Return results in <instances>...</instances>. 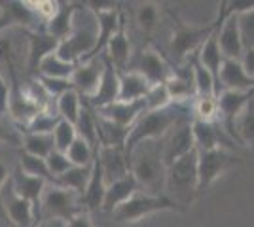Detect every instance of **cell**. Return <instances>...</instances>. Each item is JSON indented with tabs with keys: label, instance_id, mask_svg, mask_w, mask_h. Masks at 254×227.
<instances>
[{
	"label": "cell",
	"instance_id": "1",
	"mask_svg": "<svg viewBox=\"0 0 254 227\" xmlns=\"http://www.w3.org/2000/svg\"><path fill=\"white\" fill-rule=\"evenodd\" d=\"M191 102L188 104H167L165 108L159 110H150L144 112L140 118L129 127L127 131L126 142H124V153L129 157L131 150L146 140H159L169 133L179 121L182 119H191Z\"/></svg>",
	"mask_w": 254,
	"mask_h": 227
},
{
	"label": "cell",
	"instance_id": "2",
	"mask_svg": "<svg viewBox=\"0 0 254 227\" xmlns=\"http://www.w3.org/2000/svg\"><path fill=\"white\" fill-rule=\"evenodd\" d=\"M129 174L135 178L138 189L148 195H163L165 187V165L161 157V138L137 144L129 157Z\"/></svg>",
	"mask_w": 254,
	"mask_h": 227
},
{
	"label": "cell",
	"instance_id": "3",
	"mask_svg": "<svg viewBox=\"0 0 254 227\" xmlns=\"http://www.w3.org/2000/svg\"><path fill=\"white\" fill-rule=\"evenodd\" d=\"M97 34H99V27H97L95 11L87 4H80L72 15L70 33L64 40L59 42L55 55L63 59L64 63H72V65L89 59V55L95 49Z\"/></svg>",
	"mask_w": 254,
	"mask_h": 227
},
{
	"label": "cell",
	"instance_id": "4",
	"mask_svg": "<svg viewBox=\"0 0 254 227\" xmlns=\"http://www.w3.org/2000/svg\"><path fill=\"white\" fill-rule=\"evenodd\" d=\"M167 195L175 205L188 206L197 195V150H191L179 161L167 167L165 187Z\"/></svg>",
	"mask_w": 254,
	"mask_h": 227
},
{
	"label": "cell",
	"instance_id": "5",
	"mask_svg": "<svg viewBox=\"0 0 254 227\" xmlns=\"http://www.w3.org/2000/svg\"><path fill=\"white\" fill-rule=\"evenodd\" d=\"M224 17H226V2L222 4V10L218 13V17L209 25H188V23L180 21L179 17L173 15V36L169 42V51L173 55V59L177 63L186 61L188 57L193 53H197V49L201 47V44L211 36L212 33L218 31V27L222 25Z\"/></svg>",
	"mask_w": 254,
	"mask_h": 227
},
{
	"label": "cell",
	"instance_id": "6",
	"mask_svg": "<svg viewBox=\"0 0 254 227\" xmlns=\"http://www.w3.org/2000/svg\"><path fill=\"white\" fill-rule=\"evenodd\" d=\"M80 212H85L80 195L64 189L61 185L46 184L42 199H40V220H61V222H70Z\"/></svg>",
	"mask_w": 254,
	"mask_h": 227
},
{
	"label": "cell",
	"instance_id": "7",
	"mask_svg": "<svg viewBox=\"0 0 254 227\" xmlns=\"http://www.w3.org/2000/svg\"><path fill=\"white\" fill-rule=\"evenodd\" d=\"M161 210H180V208L167 195H148L144 191H137L126 203L114 208L110 216L116 224H133V222H138L140 218L154 214V212H161Z\"/></svg>",
	"mask_w": 254,
	"mask_h": 227
},
{
	"label": "cell",
	"instance_id": "8",
	"mask_svg": "<svg viewBox=\"0 0 254 227\" xmlns=\"http://www.w3.org/2000/svg\"><path fill=\"white\" fill-rule=\"evenodd\" d=\"M235 163H239V157H235L226 148L197 151V195L207 191L214 180Z\"/></svg>",
	"mask_w": 254,
	"mask_h": 227
},
{
	"label": "cell",
	"instance_id": "9",
	"mask_svg": "<svg viewBox=\"0 0 254 227\" xmlns=\"http://www.w3.org/2000/svg\"><path fill=\"white\" fill-rule=\"evenodd\" d=\"M191 150H195L191 136V119H182L161 138V157L165 169Z\"/></svg>",
	"mask_w": 254,
	"mask_h": 227
},
{
	"label": "cell",
	"instance_id": "10",
	"mask_svg": "<svg viewBox=\"0 0 254 227\" xmlns=\"http://www.w3.org/2000/svg\"><path fill=\"white\" fill-rule=\"evenodd\" d=\"M103 68H105V57H91V59H84L74 65L72 76H70V86L80 97L89 98L95 95L97 87H99V80L103 76Z\"/></svg>",
	"mask_w": 254,
	"mask_h": 227
},
{
	"label": "cell",
	"instance_id": "11",
	"mask_svg": "<svg viewBox=\"0 0 254 227\" xmlns=\"http://www.w3.org/2000/svg\"><path fill=\"white\" fill-rule=\"evenodd\" d=\"M0 201H2V208H4L6 224H10L13 227H32L36 224L31 203L21 199L19 195L13 191V187L10 184V178L6 180V184L2 187Z\"/></svg>",
	"mask_w": 254,
	"mask_h": 227
},
{
	"label": "cell",
	"instance_id": "12",
	"mask_svg": "<svg viewBox=\"0 0 254 227\" xmlns=\"http://www.w3.org/2000/svg\"><path fill=\"white\" fill-rule=\"evenodd\" d=\"M95 157L103 173L105 184H112L116 180H122L129 174V161H127L124 148H112V146H99Z\"/></svg>",
	"mask_w": 254,
	"mask_h": 227
},
{
	"label": "cell",
	"instance_id": "13",
	"mask_svg": "<svg viewBox=\"0 0 254 227\" xmlns=\"http://www.w3.org/2000/svg\"><path fill=\"white\" fill-rule=\"evenodd\" d=\"M25 40H27V53H25L27 55V68L31 74H36V68L44 57L57 51L59 40L50 36L44 29L25 31Z\"/></svg>",
	"mask_w": 254,
	"mask_h": 227
},
{
	"label": "cell",
	"instance_id": "14",
	"mask_svg": "<svg viewBox=\"0 0 254 227\" xmlns=\"http://www.w3.org/2000/svg\"><path fill=\"white\" fill-rule=\"evenodd\" d=\"M133 70L142 76L150 86L165 84L171 72H173L171 65L163 59V55L158 53L156 49H144L138 57L137 66Z\"/></svg>",
	"mask_w": 254,
	"mask_h": 227
},
{
	"label": "cell",
	"instance_id": "15",
	"mask_svg": "<svg viewBox=\"0 0 254 227\" xmlns=\"http://www.w3.org/2000/svg\"><path fill=\"white\" fill-rule=\"evenodd\" d=\"M10 84V97H8V116L15 125L27 127V123L31 121L40 110L32 104L29 98L25 97L21 89V84L17 80V76H10L8 78Z\"/></svg>",
	"mask_w": 254,
	"mask_h": 227
},
{
	"label": "cell",
	"instance_id": "16",
	"mask_svg": "<svg viewBox=\"0 0 254 227\" xmlns=\"http://www.w3.org/2000/svg\"><path fill=\"white\" fill-rule=\"evenodd\" d=\"M216 40H218V47L224 59L230 61H239L243 55V44H241V36H239V29H237V17L235 13H230L226 8V17H224L222 25L216 31Z\"/></svg>",
	"mask_w": 254,
	"mask_h": 227
},
{
	"label": "cell",
	"instance_id": "17",
	"mask_svg": "<svg viewBox=\"0 0 254 227\" xmlns=\"http://www.w3.org/2000/svg\"><path fill=\"white\" fill-rule=\"evenodd\" d=\"M253 100V91H220L216 95L218 104V121L222 123L226 131L232 135L233 119L239 116V112Z\"/></svg>",
	"mask_w": 254,
	"mask_h": 227
},
{
	"label": "cell",
	"instance_id": "18",
	"mask_svg": "<svg viewBox=\"0 0 254 227\" xmlns=\"http://www.w3.org/2000/svg\"><path fill=\"white\" fill-rule=\"evenodd\" d=\"M93 112L97 116H101V118L124 127V129H129L146 110H144V100H135V102H120V100H116V102L106 104V106L97 108Z\"/></svg>",
	"mask_w": 254,
	"mask_h": 227
},
{
	"label": "cell",
	"instance_id": "19",
	"mask_svg": "<svg viewBox=\"0 0 254 227\" xmlns=\"http://www.w3.org/2000/svg\"><path fill=\"white\" fill-rule=\"evenodd\" d=\"M10 184L13 187V191L19 195L21 199L31 203L32 210H34V220L38 224V220H40V199H42L44 187H46L48 182H44L40 178L27 176V174H23L17 169L13 174H10Z\"/></svg>",
	"mask_w": 254,
	"mask_h": 227
},
{
	"label": "cell",
	"instance_id": "20",
	"mask_svg": "<svg viewBox=\"0 0 254 227\" xmlns=\"http://www.w3.org/2000/svg\"><path fill=\"white\" fill-rule=\"evenodd\" d=\"M105 57L110 65L114 66L118 74L129 70V63H131V44H129V36L126 31V17L120 23V29L116 34L106 42Z\"/></svg>",
	"mask_w": 254,
	"mask_h": 227
},
{
	"label": "cell",
	"instance_id": "21",
	"mask_svg": "<svg viewBox=\"0 0 254 227\" xmlns=\"http://www.w3.org/2000/svg\"><path fill=\"white\" fill-rule=\"evenodd\" d=\"M253 87L254 78L245 72L239 61L224 59L218 72V93L220 91H253Z\"/></svg>",
	"mask_w": 254,
	"mask_h": 227
},
{
	"label": "cell",
	"instance_id": "22",
	"mask_svg": "<svg viewBox=\"0 0 254 227\" xmlns=\"http://www.w3.org/2000/svg\"><path fill=\"white\" fill-rule=\"evenodd\" d=\"M105 57V55H103ZM118 89H120V74L114 70V66L106 61L105 57V68H103V76L99 80V87H97L95 95L87 98V106L89 108H103L106 104H112L118 100Z\"/></svg>",
	"mask_w": 254,
	"mask_h": 227
},
{
	"label": "cell",
	"instance_id": "23",
	"mask_svg": "<svg viewBox=\"0 0 254 227\" xmlns=\"http://www.w3.org/2000/svg\"><path fill=\"white\" fill-rule=\"evenodd\" d=\"M163 86H165L167 97L173 104H188L195 98V87H193V80H191L190 66H186L184 72L173 68V72Z\"/></svg>",
	"mask_w": 254,
	"mask_h": 227
},
{
	"label": "cell",
	"instance_id": "24",
	"mask_svg": "<svg viewBox=\"0 0 254 227\" xmlns=\"http://www.w3.org/2000/svg\"><path fill=\"white\" fill-rule=\"evenodd\" d=\"M137 191H140V189H138L135 178H133L131 174H127V176H124L122 180H116V182H112V184L106 185L101 210L106 212V214H110L114 208H118L122 203H126L127 199H129L133 193H137Z\"/></svg>",
	"mask_w": 254,
	"mask_h": 227
},
{
	"label": "cell",
	"instance_id": "25",
	"mask_svg": "<svg viewBox=\"0 0 254 227\" xmlns=\"http://www.w3.org/2000/svg\"><path fill=\"white\" fill-rule=\"evenodd\" d=\"M78 6H80V2H59V8H57V11L46 21L44 31L50 34V36H53V38H57L59 42L64 40V38L68 36V33H70L72 15H74V11L78 10Z\"/></svg>",
	"mask_w": 254,
	"mask_h": 227
},
{
	"label": "cell",
	"instance_id": "26",
	"mask_svg": "<svg viewBox=\"0 0 254 227\" xmlns=\"http://www.w3.org/2000/svg\"><path fill=\"white\" fill-rule=\"evenodd\" d=\"M150 84L135 70L120 72V89H118V100L120 102H135L142 100L150 91Z\"/></svg>",
	"mask_w": 254,
	"mask_h": 227
},
{
	"label": "cell",
	"instance_id": "27",
	"mask_svg": "<svg viewBox=\"0 0 254 227\" xmlns=\"http://www.w3.org/2000/svg\"><path fill=\"white\" fill-rule=\"evenodd\" d=\"M105 189L106 184L103 180V173H101V167H99V161L97 157L93 159V165H91V174H89V182L85 185V191L80 199V203L84 206V210L89 214L93 210H101V205H103V197H105Z\"/></svg>",
	"mask_w": 254,
	"mask_h": 227
},
{
	"label": "cell",
	"instance_id": "28",
	"mask_svg": "<svg viewBox=\"0 0 254 227\" xmlns=\"http://www.w3.org/2000/svg\"><path fill=\"white\" fill-rule=\"evenodd\" d=\"M191 136L193 146L197 151H211L222 146V129H218V123H205L191 119Z\"/></svg>",
	"mask_w": 254,
	"mask_h": 227
},
{
	"label": "cell",
	"instance_id": "29",
	"mask_svg": "<svg viewBox=\"0 0 254 227\" xmlns=\"http://www.w3.org/2000/svg\"><path fill=\"white\" fill-rule=\"evenodd\" d=\"M195 59L197 63L209 70L216 82V89H218V72H220V66H222L224 57L220 53V47H218V40H216V33H212L205 42L201 44V47L197 49L195 53Z\"/></svg>",
	"mask_w": 254,
	"mask_h": 227
},
{
	"label": "cell",
	"instance_id": "30",
	"mask_svg": "<svg viewBox=\"0 0 254 227\" xmlns=\"http://www.w3.org/2000/svg\"><path fill=\"white\" fill-rule=\"evenodd\" d=\"M232 136L245 148H253L254 142V100L245 106L232 123Z\"/></svg>",
	"mask_w": 254,
	"mask_h": 227
},
{
	"label": "cell",
	"instance_id": "31",
	"mask_svg": "<svg viewBox=\"0 0 254 227\" xmlns=\"http://www.w3.org/2000/svg\"><path fill=\"white\" fill-rule=\"evenodd\" d=\"M95 125H97V140L99 146H112V148H124V142H126L127 131L120 127L116 123L108 121V119L101 118L95 114Z\"/></svg>",
	"mask_w": 254,
	"mask_h": 227
},
{
	"label": "cell",
	"instance_id": "32",
	"mask_svg": "<svg viewBox=\"0 0 254 227\" xmlns=\"http://www.w3.org/2000/svg\"><path fill=\"white\" fill-rule=\"evenodd\" d=\"M76 136L82 138L85 144H89L97 151L99 140H97V125H95V112L87 106V102H82V110L78 114V119L74 123Z\"/></svg>",
	"mask_w": 254,
	"mask_h": 227
},
{
	"label": "cell",
	"instance_id": "33",
	"mask_svg": "<svg viewBox=\"0 0 254 227\" xmlns=\"http://www.w3.org/2000/svg\"><path fill=\"white\" fill-rule=\"evenodd\" d=\"M191 68V80H193V87H195V97H216L218 89H216V82L209 70H205L197 59L195 53L188 57Z\"/></svg>",
	"mask_w": 254,
	"mask_h": 227
},
{
	"label": "cell",
	"instance_id": "34",
	"mask_svg": "<svg viewBox=\"0 0 254 227\" xmlns=\"http://www.w3.org/2000/svg\"><path fill=\"white\" fill-rule=\"evenodd\" d=\"M74 70L72 63H64L63 59H59L55 53L44 57L40 65L36 68L34 76H42V78H55V80H70Z\"/></svg>",
	"mask_w": 254,
	"mask_h": 227
},
{
	"label": "cell",
	"instance_id": "35",
	"mask_svg": "<svg viewBox=\"0 0 254 227\" xmlns=\"http://www.w3.org/2000/svg\"><path fill=\"white\" fill-rule=\"evenodd\" d=\"M80 110H82V97L74 89H70V91L63 93L59 98H55V114L63 121H68L74 125Z\"/></svg>",
	"mask_w": 254,
	"mask_h": 227
},
{
	"label": "cell",
	"instance_id": "36",
	"mask_svg": "<svg viewBox=\"0 0 254 227\" xmlns=\"http://www.w3.org/2000/svg\"><path fill=\"white\" fill-rule=\"evenodd\" d=\"M89 174H91V167H72L63 176H59L55 180V185L70 189V191L80 195V199H82V195L85 191V185L89 182Z\"/></svg>",
	"mask_w": 254,
	"mask_h": 227
},
{
	"label": "cell",
	"instance_id": "37",
	"mask_svg": "<svg viewBox=\"0 0 254 227\" xmlns=\"http://www.w3.org/2000/svg\"><path fill=\"white\" fill-rule=\"evenodd\" d=\"M55 150L53 146V136L52 135H31V133H23V142H21V151L46 159L52 151Z\"/></svg>",
	"mask_w": 254,
	"mask_h": 227
},
{
	"label": "cell",
	"instance_id": "38",
	"mask_svg": "<svg viewBox=\"0 0 254 227\" xmlns=\"http://www.w3.org/2000/svg\"><path fill=\"white\" fill-rule=\"evenodd\" d=\"M191 119L205 123H218V104L216 97H195L190 104Z\"/></svg>",
	"mask_w": 254,
	"mask_h": 227
},
{
	"label": "cell",
	"instance_id": "39",
	"mask_svg": "<svg viewBox=\"0 0 254 227\" xmlns=\"http://www.w3.org/2000/svg\"><path fill=\"white\" fill-rule=\"evenodd\" d=\"M19 171L27 176H32V178H40L48 184H53V178L50 171H48V165H46V159H40V157H34V155H29L21 151L19 153Z\"/></svg>",
	"mask_w": 254,
	"mask_h": 227
},
{
	"label": "cell",
	"instance_id": "40",
	"mask_svg": "<svg viewBox=\"0 0 254 227\" xmlns=\"http://www.w3.org/2000/svg\"><path fill=\"white\" fill-rule=\"evenodd\" d=\"M59 121L61 119H59V116L55 112H52V110H42V112H38L27 123L25 133H31V135H52Z\"/></svg>",
	"mask_w": 254,
	"mask_h": 227
},
{
	"label": "cell",
	"instance_id": "41",
	"mask_svg": "<svg viewBox=\"0 0 254 227\" xmlns=\"http://www.w3.org/2000/svg\"><path fill=\"white\" fill-rule=\"evenodd\" d=\"M135 21L144 34H150L159 23V8L154 2H142L135 11Z\"/></svg>",
	"mask_w": 254,
	"mask_h": 227
},
{
	"label": "cell",
	"instance_id": "42",
	"mask_svg": "<svg viewBox=\"0 0 254 227\" xmlns=\"http://www.w3.org/2000/svg\"><path fill=\"white\" fill-rule=\"evenodd\" d=\"M66 157L72 163V167H91L95 159V150L82 138H76L72 146L66 150Z\"/></svg>",
	"mask_w": 254,
	"mask_h": 227
},
{
	"label": "cell",
	"instance_id": "43",
	"mask_svg": "<svg viewBox=\"0 0 254 227\" xmlns=\"http://www.w3.org/2000/svg\"><path fill=\"white\" fill-rule=\"evenodd\" d=\"M53 136V146H55V151H61V153H66V150L72 146V142L78 138L76 136V129L72 123H68V121H59L57 123V127L53 129L52 133Z\"/></svg>",
	"mask_w": 254,
	"mask_h": 227
},
{
	"label": "cell",
	"instance_id": "44",
	"mask_svg": "<svg viewBox=\"0 0 254 227\" xmlns=\"http://www.w3.org/2000/svg\"><path fill=\"white\" fill-rule=\"evenodd\" d=\"M235 17H237V29H239L243 49H254V10L237 13Z\"/></svg>",
	"mask_w": 254,
	"mask_h": 227
},
{
	"label": "cell",
	"instance_id": "45",
	"mask_svg": "<svg viewBox=\"0 0 254 227\" xmlns=\"http://www.w3.org/2000/svg\"><path fill=\"white\" fill-rule=\"evenodd\" d=\"M23 133L19 127L10 119L8 114L0 116V144H10V146H21Z\"/></svg>",
	"mask_w": 254,
	"mask_h": 227
},
{
	"label": "cell",
	"instance_id": "46",
	"mask_svg": "<svg viewBox=\"0 0 254 227\" xmlns=\"http://www.w3.org/2000/svg\"><path fill=\"white\" fill-rule=\"evenodd\" d=\"M46 165H48V171L52 174L53 184H55V180H57L59 176H63L68 169H72V163L68 161L66 153H61V151H55V150L46 157Z\"/></svg>",
	"mask_w": 254,
	"mask_h": 227
},
{
	"label": "cell",
	"instance_id": "47",
	"mask_svg": "<svg viewBox=\"0 0 254 227\" xmlns=\"http://www.w3.org/2000/svg\"><path fill=\"white\" fill-rule=\"evenodd\" d=\"M144 100V110L150 112V110H159L165 108L167 104H171L169 97H167V91H165V86L159 84V86H152L150 91L146 93V97L142 98Z\"/></svg>",
	"mask_w": 254,
	"mask_h": 227
},
{
	"label": "cell",
	"instance_id": "48",
	"mask_svg": "<svg viewBox=\"0 0 254 227\" xmlns=\"http://www.w3.org/2000/svg\"><path fill=\"white\" fill-rule=\"evenodd\" d=\"M38 80V84L42 86V89L48 93V97L52 98H59L63 93L70 91L72 86H70V80H55V78H42V76H34Z\"/></svg>",
	"mask_w": 254,
	"mask_h": 227
},
{
	"label": "cell",
	"instance_id": "49",
	"mask_svg": "<svg viewBox=\"0 0 254 227\" xmlns=\"http://www.w3.org/2000/svg\"><path fill=\"white\" fill-rule=\"evenodd\" d=\"M34 13L40 17V21H48L53 13L59 8V2H52V0H38V2H29Z\"/></svg>",
	"mask_w": 254,
	"mask_h": 227
},
{
	"label": "cell",
	"instance_id": "50",
	"mask_svg": "<svg viewBox=\"0 0 254 227\" xmlns=\"http://www.w3.org/2000/svg\"><path fill=\"white\" fill-rule=\"evenodd\" d=\"M8 97H10V84L0 74V116L8 114Z\"/></svg>",
	"mask_w": 254,
	"mask_h": 227
},
{
	"label": "cell",
	"instance_id": "51",
	"mask_svg": "<svg viewBox=\"0 0 254 227\" xmlns=\"http://www.w3.org/2000/svg\"><path fill=\"white\" fill-rule=\"evenodd\" d=\"M239 63H241L245 72L251 78H254V49H245L241 59H239Z\"/></svg>",
	"mask_w": 254,
	"mask_h": 227
},
{
	"label": "cell",
	"instance_id": "52",
	"mask_svg": "<svg viewBox=\"0 0 254 227\" xmlns=\"http://www.w3.org/2000/svg\"><path fill=\"white\" fill-rule=\"evenodd\" d=\"M66 227H93L91 216H89L87 212H80V214L72 218L70 222H66Z\"/></svg>",
	"mask_w": 254,
	"mask_h": 227
},
{
	"label": "cell",
	"instance_id": "53",
	"mask_svg": "<svg viewBox=\"0 0 254 227\" xmlns=\"http://www.w3.org/2000/svg\"><path fill=\"white\" fill-rule=\"evenodd\" d=\"M10 171H8V167H6V163L0 161V195H2V187L6 184V180L10 178ZM0 218L6 222V216H4V208H2V201H0Z\"/></svg>",
	"mask_w": 254,
	"mask_h": 227
},
{
	"label": "cell",
	"instance_id": "54",
	"mask_svg": "<svg viewBox=\"0 0 254 227\" xmlns=\"http://www.w3.org/2000/svg\"><path fill=\"white\" fill-rule=\"evenodd\" d=\"M32 227H66V222H61V220H42V222L34 224Z\"/></svg>",
	"mask_w": 254,
	"mask_h": 227
}]
</instances>
